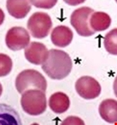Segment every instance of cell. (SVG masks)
I'll return each mask as SVG.
<instances>
[{"label": "cell", "instance_id": "cell-1", "mask_svg": "<svg viewBox=\"0 0 117 125\" xmlns=\"http://www.w3.org/2000/svg\"><path fill=\"white\" fill-rule=\"evenodd\" d=\"M73 62L68 53L62 50L52 49L49 51L46 60L41 64V68L50 78L62 80L71 72Z\"/></svg>", "mask_w": 117, "mask_h": 125}, {"label": "cell", "instance_id": "cell-2", "mask_svg": "<svg viewBox=\"0 0 117 125\" xmlns=\"http://www.w3.org/2000/svg\"><path fill=\"white\" fill-rule=\"evenodd\" d=\"M16 88L19 93L23 94L27 90L38 89L45 92L47 81L42 74L35 70H25L16 78Z\"/></svg>", "mask_w": 117, "mask_h": 125}, {"label": "cell", "instance_id": "cell-3", "mask_svg": "<svg viewBox=\"0 0 117 125\" xmlns=\"http://www.w3.org/2000/svg\"><path fill=\"white\" fill-rule=\"evenodd\" d=\"M20 104L23 110L31 116H38L45 111L47 107L46 95L38 89L27 90L22 94Z\"/></svg>", "mask_w": 117, "mask_h": 125}, {"label": "cell", "instance_id": "cell-4", "mask_svg": "<svg viewBox=\"0 0 117 125\" xmlns=\"http://www.w3.org/2000/svg\"><path fill=\"white\" fill-rule=\"evenodd\" d=\"M52 22L50 16L43 12H37L30 16L27 21V28L35 38H44L49 35Z\"/></svg>", "mask_w": 117, "mask_h": 125}, {"label": "cell", "instance_id": "cell-5", "mask_svg": "<svg viewBox=\"0 0 117 125\" xmlns=\"http://www.w3.org/2000/svg\"><path fill=\"white\" fill-rule=\"evenodd\" d=\"M94 10L88 6L78 8L74 10L70 17V23L77 34L83 37L91 36L95 32L91 29L89 21Z\"/></svg>", "mask_w": 117, "mask_h": 125}, {"label": "cell", "instance_id": "cell-6", "mask_svg": "<svg viewBox=\"0 0 117 125\" xmlns=\"http://www.w3.org/2000/svg\"><path fill=\"white\" fill-rule=\"evenodd\" d=\"M77 94L84 99H94L98 97L101 92V85L95 78L84 76L78 79L75 84Z\"/></svg>", "mask_w": 117, "mask_h": 125}, {"label": "cell", "instance_id": "cell-7", "mask_svg": "<svg viewBox=\"0 0 117 125\" xmlns=\"http://www.w3.org/2000/svg\"><path fill=\"white\" fill-rule=\"evenodd\" d=\"M30 34L22 27H13L6 35V44L10 49L19 51L25 49L30 44Z\"/></svg>", "mask_w": 117, "mask_h": 125}, {"label": "cell", "instance_id": "cell-8", "mask_svg": "<svg viewBox=\"0 0 117 125\" xmlns=\"http://www.w3.org/2000/svg\"><path fill=\"white\" fill-rule=\"evenodd\" d=\"M48 53L49 51L46 46L41 42H37L30 43L24 50L25 58L34 65L42 64L46 60Z\"/></svg>", "mask_w": 117, "mask_h": 125}, {"label": "cell", "instance_id": "cell-9", "mask_svg": "<svg viewBox=\"0 0 117 125\" xmlns=\"http://www.w3.org/2000/svg\"><path fill=\"white\" fill-rule=\"evenodd\" d=\"M73 34L68 27L60 25L55 27L51 34V40L55 45L58 47H66L71 43Z\"/></svg>", "mask_w": 117, "mask_h": 125}, {"label": "cell", "instance_id": "cell-10", "mask_svg": "<svg viewBox=\"0 0 117 125\" xmlns=\"http://www.w3.org/2000/svg\"><path fill=\"white\" fill-rule=\"evenodd\" d=\"M99 114L105 121L110 124H116L117 120V102L108 99L103 100L99 105Z\"/></svg>", "mask_w": 117, "mask_h": 125}, {"label": "cell", "instance_id": "cell-11", "mask_svg": "<svg viewBox=\"0 0 117 125\" xmlns=\"http://www.w3.org/2000/svg\"><path fill=\"white\" fill-rule=\"evenodd\" d=\"M49 105L50 109L54 113H57V114H61L69 109L70 101L66 94L58 92L52 94L50 96Z\"/></svg>", "mask_w": 117, "mask_h": 125}, {"label": "cell", "instance_id": "cell-12", "mask_svg": "<svg viewBox=\"0 0 117 125\" xmlns=\"http://www.w3.org/2000/svg\"><path fill=\"white\" fill-rule=\"evenodd\" d=\"M6 8L9 13L17 19H23L31 10L29 1H9L6 2Z\"/></svg>", "mask_w": 117, "mask_h": 125}, {"label": "cell", "instance_id": "cell-13", "mask_svg": "<svg viewBox=\"0 0 117 125\" xmlns=\"http://www.w3.org/2000/svg\"><path fill=\"white\" fill-rule=\"evenodd\" d=\"M111 17L104 12H94L90 17L89 25L91 29L96 31H103L108 29L111 24Z\"/></svg>", "mask_w": 117, "mask_h": 125}, {"label": "cell", "instance_id": "cell-14", "mask_svg": "<svg viewBox=\"0 0 117 125\" xmlns=\"http://www.w3.org/2000/svg\"><path fill=\"white\" fill-rule=\"evenodd\" d=\"M0 124H22L20 117L10 105L0 103Z\"/></svg>", "mask_w": 117, "mask_h": 125}, {"label": "cell", "instance_id": "cell-15", "mask_svg": "<svg viewBox=\"0 0 117 125\" xmlns=\"http://www.w3.org/2000/svg\"><path fill=\"white\" fill-rule=\"evenodd\" d=\"M116 34L117 29L114 28L111 30L109 32L105 35L104 38V45L107 52L112 55L117 54V48H116Z\"/></svg>", "mask_w": 117, "mask_h": 125}, {"label": "cell", "instance_id": "cell-16", "mask_svg": "<svg viewBox=\"0 0 117 125\" xmlns=\"http://www.w3.org/2000/svg\"><path fill=\"white\" fill-rule=\"evenodd\" d=\"M13 68V61L6 54L0 53V77L8 75Z\"/></svg>", "mask_w": 117, "mask_h": 125}, {"label": "cell", "instance_id": "cell-17", "mask_svg": "<svg viewBox=\"0 0 117 125\" xmlns=\"http://www.w3.org/2000/svg\"><path fill=\"white\" fill-rule=\"evenodd\" d=\"M30 3L33 4L38 8L50 9L57 3V0H54V1H30Z\"/></svg>", "mask_w": 117, "mask_h": 125}, {"label": "cell", "instance_id": "cell-18", "mask_svg": "<svg viewBox=\"0 0 117 125\" xmlns=\"http://www.w3.org/2000/svg\"><path fill=\"white\" fill-rule=\"evenodd\" d=\"M62 124H82L84 125V122L81 119H80L79 117L77 116H69L67 117L63 122Z\"/></svg>", "mask_w": 117, "mask_h": 125}, {"label": "cell", "instance_id": "cell-19", "mask_svg": "<svg viewBox=\"0 0 117 125\" xmlns=\"http://www.w3.org/2000/svg\"><path fill=\"white\" fill-rule=\"evenodd\" d=\"M4 19H5V14H4L2 10L0 9V26H1L2 23H3Z\"/></svg>", "mask_w": 117, "mask_h": 125}, {"label": "cell", "instance_id": "cell-20", "mask_svg": "<svg viewBox=\"0 0 117 125\" xmlns=\"http://www.w3.org/2000/svg\"><path fill=\"white\" fill-rule=\"evenodd\" d=\"M2 86L1 83H0V96L2 95Z\"/></svg>", "mask_w": 117, "mask_h": 125}]
</instances>
